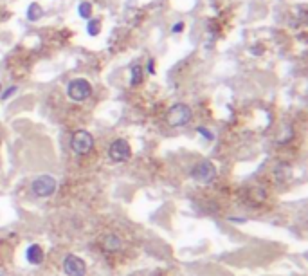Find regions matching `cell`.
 <instances>
[{"instance_id": "13", "label": "cell", "mask_w": 308, "mask_h": 276, "mask_svg": "<svg viewBox=\"0 0 308 276\" xmlns=\"http://www.w3.org/2000/svg\"><path fill=\"white\" fill-rule=\"evenodd\" d=\"M87 31H89L90 37H96V35H100V22H89V26H87Z\"/></svg>"}, {"instance_id": "8", "label": "cell", "mask_w": 308, "mask_h": 276, "mask_svg": "<svg viewBox=\"0 0 308 276\" xmlns=\"http://www.w3.org/2000/svg\"><path fill=\"white\" fill-rule=\"evenodd\" d=\"M26 258L29 264H33V266H38V264H42L43 258H45V255H43V249L40 247L38 244H33L27 247L26 251Z\"/></svg>"}, {"instance_id": "11", "label": "cell", "mask_w": 308, "mask_h": 276, "mask_svg": "<svg viewBox=\"0 0 308 276\" xmlns=\"http://www.w3.org/2000/svg\"><path fill=\"white\" fill-rule=\"evenodd\" d=\"M142 81V67L141 65H132V79H130V85L132 87H136Z\"/></svg>"}, {"instance_id": "5", "label": "cell", "mask_w": 308, "mask_h": 276, "mask_svg": "<svg viewBox=\"0 0 308 276\" xmlns=\"http://www.w3.org/2000/svg\"><path fill=\"white\" fill-rule=\"evenodd\" d=\"M191 177L202 184H209L213 183L214 177H216V168L211 161H202L191 170Z\"/></svg>"}, {"instance_id": "17", "label": "cell", "mask_w": 308, "mask_h": 276, "mask_svg": "<svg viewBox=\"0 0 308 276\" xmlns=\"http://www.w3.org/2000/svg\"><path fill=\"white\" fill-rule=\"evenodd\" d=\"M148 71H150V73H155V62H153V60H150V62H148Z\"/></svg>"}, {"instance_id": "3", "label": "cell", "mask_w": 308, "mask_h": 276, "mask_svg": "<svg viewBox=\"0 0 308 276\" xmlns=\"http://www.w3.org/2000/svg\"><path fill=\"white\" fill-rule=\"evenodd\" d=\"M56 179L51 175H40L33 181V193L36 197H51L52 193L56 192Z\"/></svg>"}, {"instance_id": "15", "label": "cell", "mask_w": 308, "mask_h": 276, "mask_svg": "<svg viewBox=\"0 0 308 276\" xmlns=\"http://www.w3.org/2000/svg\"><path fill=\"white\" fill-rule=\"evenodd\" d=\"M16 92V87H9V89L5 90V92H2V99H7V98H11V96H13V94Z\"/></svg>"}, {"instance_id": "9", "label": "cell", "mask_w": 308, "mask_h": 276, "mask_svg": "<svg viewBox=\"0 0 308 276\" xmlns=\"http://www.w3.org/2000/svg\"><path fill=\"white\" fill-rule=\"evenodd\" d=\"M123 247V240L117 235H106L103 240V249L106 253H117Z\"/></svg>"}, {"instance_id": "7", "label": "cell", "mask_w": 308, "mask_h": 276, "mask_svg": "<svg viewBox=\"0 0 308 276\" xmlns=\"http://www.w3.org/2000/svg\"><path fill=\"white\" fill-rule=\"evenodd\" d=\"M63 273L67 276H83L87 273V264L79 256L67 255L63 258Z\"/></svg>"}, {"instance_id": "2", "label": "cell", "mask_w": 308, "mask_h": 276, "mask_svg": "<svg viewBox=\"0 0 308 276\" xmlns=\"http://www.w3.org/2000/svg\"><path fill=\"white\" fill-rule=\"evenodd\" d=\"M92 146H94V137H92L90 132L87 130L74 132L72 139H70V148L74 150V154L85 156V154H89L92 150Z\"/></svg>"}, {"instance_id": "16", "label": "cell", "mask_w": 308, "mask_h": 276, "mask_svg": "<svg viewBox=\"0 0 308 276\" xmlns=\"http://www.w3.org/2000/svg\"><path fill=\"white\" fill-rule=\"evenodd\" d=\"M182 29H184V24H182V22H178V24H175V26H173L171 33H178V31H182Z\"/></svg>"}, {"instance_id": "14", "label": "cell", "mask_w": 308, "mask_h": 276, "mask_svg": "<svg viewBox=\"0 0 308 276\" xmlns=\"http://www.w3.org/2000/svg\"><path fill=\"white\" fill-rule=\"evenodd\" d=\"M197 130H199L200 134H202V136L205 137V139H209V141L213 139V134H211V132H209V130H205L204 126H199V128H197Z\"/></svg>"}, {"instance_id": "1", "label": "cell", "mask_w": 308, "mask_h": 276, "mask_svg": "<svg viewBox=\"0 0 308 276\" xmlns=\"http://www.w3.org/2000/svg\"><path fill=\"white\" fill-rule=\"evenodd\" d=\"M166 121H168V125L173 126V128L188 125L189 121H191V109H189L188 105H184V103L173 105L171 109L168 110Z\"/></svg>"}, {"instance_id": "10", "label": "cell", "mask_w": 308, "mask_h": 276, "mask_svg": "<svg viewBox=\"0 0 308 276\" xmlns=\"http://www.w3.org/2000/svg\"><path fill=\"white\" fill-rule=\"evenodd\" d=\"M43 16V9L40 7V4H31L29 5V9H27V18L29 20H40Z\"/></svg>"}, {"instance_id": "12", "label": "cell", "mask_w": 308, "mask_h": 276, "mask_svg": "<svg viewBox=\"0 0 308 276\" xmlns=\"http://www.w3.org/2000/svg\"><path fill=\"white\" fill-rule=\"evenodd\" d=\"M78 13L81 18H90V13H92V5L89 2H81L78 5Z\"/></svg>"}, {"instance_id": "4", "label": "cell", "mask_w": 308, "mask_h": 276, "mask_svg": "<svg viewBox=\"0 0 308 276\" xmlns=\"http://www.w3.org/2000/svg\"><path fill=\"white\" fill-rule=\"evenodd\" d=\"M90 92H92V87H90L89 81L83 78L72 79L67 87L68 98L74 99V101H85V99L90 96Z\"/></svg>"}, {"instance_id": "6", "label": "cell", "mask_w": 308, "mask_h": 276, "mask_svg": "<svg viewBox=\"0 0 308 276\" xmlns=\"http://www.w3.org/2000/svg\"><path fill=\"white\" fill-rule=\"evenodd\" d=\"M108 156L114 162H125L132 157V148L125 139H115L110 145Z\"/></svg>"}]
</instances>
